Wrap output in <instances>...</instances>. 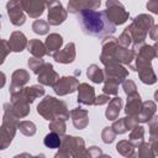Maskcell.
Segmentation results:
<instances>
[{"label":"cell","instance_id":"1","mask_svg":"<svg viewBox=\"0 0 158 158\" xmlns=\"http://www.w3.org/2000/svg\"><path fill=\"white\" fill-rule=\"evenodd\" d=\"M79 25L85 35L106 38L110 37L116 31V26H114L106 17L104 11L98 10H86L78 14Z\"/></svg>","mask_w":158,"mask_h":158},{"label":"cell","instance_id":"2","mask_svg":"<svg viewBox=\"0 0 158 158\" xmlns=\"http://www.w3.org/2000/svg\"><path fill=\"white\" fill-rule=\"evenodd\" d=\"M101 48L102 49L100 54V60L104 65H106L107 63H114V62L130 65L135 59L133 51L121 47L117 43V38H114L111 36L104 38Z\"/></svg>","mask_w":158,"mask_h":158},{"label":"cell","instance_id":"3","mask_svg":"<svg viewBox=\"0 0 158 158\" xmlns=\"http://www.w3.org/2000/svg\"><path fill=\"white\" fill-rule=\"evenodd\" d=\"M37 112L48 121H52L54 118H63L67 121L69 118L67 104L63 100L56 99L54 96L49 95L44 96V99H42V101L37 105Z\"/></svg>","mask_w":158,"mask_h":158},{"label":"cell","instance_id":"4","mask_svg":"<svg viewBox=\"0 0 158 158\" xmlns=\"http://www.w3.org/2000/svg\"><path fill=\"white\" fill-rule=\"evenodd\" d=\"M153 25H154V19L152 16L141 14L133 19L132 23L128 25L125 28V31L130 35L133 44H139V43H144V40Z\"/></svg>","mask_w":158,"mask_h":158},{"label":"cell","instance_id":"5","mask_svg":"<svg viewBox=\"0 0 158 158\" xmlns=\"http://www.w3.org/2000/svg\"><path fill=\"white\" fill-rule=\"evenodd\" d=\"M19 122V118H16L9 110L4 109L2 125L0 127V151L6 149L12 142V138L17 131Z\"/></svg>","mask_w":158,"mask_h":158},{"label":"cell","instance_id":"6","mask_svg":"<svg viewBox=\"0 0 158 158\" xmlns=\"http://www.w3.org/2000/svg\"><path fill=\"white\" fill-rule=\"evenodd\" d=\"M104 12H105L107 20L114 26L125 23L130 17V14H128V11H126L125 6L120 1H115V0L106 1V10H104Z\"/></svg>","mask_w":158,"mask_h":158},{"label":"cell","instance_id":"7","mask_svg":"<svg viewBox=\"0 0 158 158\" xmlns=\"http://www.w3.org/2000/svg\"><path fill=\"white\" fill-rule=\"evenodd\" d=\"M44 95V88L42 85H32V86H23L20 91L11 95L10 101H23L27 104H32L37 98Z\"/></svg>","mask_w":158,"mask_h":158},{"label":"cell","instance_id":"8","mask_svg":"<svg viewBox=\"0 0 158 158\" xmlns=\"http://www.w3.org/2000/svg\"><path fill=\"white\" fill-rule=\"evenodd\" d=\"M46 6H48L47 22L49 26H58L65 21L68 12L60 1H48L46 2Z\"/></svg>","mask_w":158,"mask_h":158},{"label":"cell","instance_id":"9","mask_svg":"<svg viewBox=\"0 0 158 158\" xmlns=\"http://www.w3.org/2000/svg\"><path fill=\"white\" fill-rule=\"evenodd\" d=\"M79 86V80L75 75H65L57 80V83L53 85V90L57 95L63 96L74 93Z\"/></svg>","mask_w":158,"mask_h":158},{"label":"cell","instance_id":"10","mask_svg":"<svg viewBox=\"0 0 158 158\" xmlns=\"http://www.w3.org/2000/svg\"><path fill=\"white\" fill-rule=\"evenodd\" d=\"M105 79L116 81L117 84L123 83L128 77V70L120 63H107L104 69Z\"/></svg>","mask_w":158,"mask_h":158},{"label":"cell","instance_id":"11","mask_svg":"<svg viewBox=\"0 0 158 158\" xmlns=\"http://www.w3.org/2000/svg\"><path fill=\"white\" fill-rule=\"evenodd\" d=\"M84 148H85V142L81 137H74V136H68V135L62 136L59 149L65 151L70 156H74L75 153H78L79 151Z\"/></svg>","mask_w":158,"mask_h":158},{"label":"cell","instance_id":"12","mask_svg":"<svg viewBox=\"0 0 158 158\" xmlns=\"http://www.w3.org/2000/svg\"><path fill=\"white\" fill-rule=\"evenodd\" d=\"M6 10H7V15L10 19V22L14 26H22L26 21V16L23 14V10L21 7L20 1L16 0H11L6 2Z\"/></svg>","mask_w":158,"mask_h":158},{"label":"cell","instance_id":"13","mask_svg":"<svg viewBox=\"0 0 158 158\" xmlns=\"http://www.w3.org/2000/svg\"><path fill=\"white\" fill-rule=\"evenodd\" d=\"M101 5L100 0H70L68 2L67 12L79 14L86 10H96Z\"/></svg>","mask_w":158,"mask_h":158},{"label":"cell","instance_id":"14","mask_svg":"<svg viewBox=\"0 0 158 158\" xmlns=\"http://www.w3.org/2000/svg\"><path fill=\"white\" fill-rule=\"evenodd\" d=\"M59 79V75L58 73L53 69V65L51 63H44L43 68L41 69V72L37 74V80L38 83L43 86V85H47V86H52L57 83V80Z\"/></svg>","mask_w":158,"mask_h":158},{"label":"cell","instance_id":"15","mask_svg":"<svg viewBox=\"0 0 158 158\" xmlns=\"http://www.w3.org/2000/svg\"><path fill=\"white\" fill-rule=\"evenodd\" d=\"M30 80V73L26 69H16L11 75V84H10V95L20 91Z\"/></svg>","mask_w":158,"mask_h":158},{"label":"cell","instance_id":"16","mask_svg":"<svg viewBox=\"0 0 158 158\" xmlns=\"http://www.w3.org/2000/svg\"><path fill=\"white\" fill-rule=\"evenodd\" d=\"M22 10L32 19H38L46 7V2L40 0H21L20 1Z\"/></svg>","mask_w":158,"mask_h":158},{"label":"cell","instance_id":"17","mask_svg":"<svg viewBox=\"0 0 158 158\" xmlns=\"http://www.w3.org/2000/svg\"><path fill=\"white\" fill-rule=\"evenodd\" d=\"M75 44L73 42H69L68 44H65V47L63 49L57 51L56 53H53V58L56 62L62 63V64H69L73 63L75 59Z\"/></svg>","mask_w":158,"mask_h":158},{"label":"cell","instance_id":"18","mask_svg":"<svg viewBox=\"0 0 158 158\" xmlns=\"http://www.w3.org/2000/svg\"><path fill=\"white\" fill-rule=\"evenodd\" d=\"M78 102L81 105H94L95 101V90L88 83H81L78 86Z\"/></svg>","mask_w":158,"mask_h":158},{"label":"cell","instance_id":"19","mask_svg":"<svg viewBox=\"0 0 158 158\" xmlns=\"http://www.w3.org/2000/svg\"><path fill=\"white\" fill-rule=\"evenodd\" d=\"M70 117L74 127L78 130H84L89 123V111L86 109L75 107L70 110Z\"/></svg>","mask_w":158,"mask_h":158},{"label":"cell","instance_id":"20","mask_svg":"<svg viewBox=\"0 0 158 158\" xmlns=\"http://www.w3.org/2000/svg\"><path fill=\"white\" fill-rule=\"evenodd\" d=\"M7 43L12 52H22L27 47V38L21 31H14L10 35Z\"/></svg>","mask_w":158,"mask_h":158},{"label":"cell","instance_id":"21","mask_svg":"<svg viewBox=\"0 0 158 158\" xmlns=\"http://www.w3.org/2000/svg\"><path fill=\"white\" fill-rule=\"evenodd\" d=\"M156 111H157V105L154 101L152 100H147L144 102H142V107L141 111L137 115V120L141 123L148 122L153 116H156Z\"/></svg>","mask_w":158,"mask_h":158},{"label":"cell","instance_id":"22","mask_svg":"<svg viewBox=\"0 0 158 158\" xmlns=\"http://www.w3.org/2000/svg\"><path fill=\"white\" fill-rule=\"evenodd\" d=\"M142 107V100L138 93L127 96V102L125 107V112L127 116H137Z\"/></svg>","mask_w":158,"mask_h":158},{"label":"cell","instance_id":"23","mask_svg":"<svg viewBox=\"0 0 158 158\" xmlns=\"http://www.w3.org/2000/svg\"><path fill=\"white\" fill-rule=\"evenodd\" d=\"M63 44V37L58 33H51L47 36L44 46L47 49V56H53V53H56L57 51L60 49Z\"/></svg>","mask_w":158,"mask_h":158},{"label":"cell","instance_id":"24","mask_svg":"<svg viewBox=\"0 0 158 158\" xmlns=\"http://www.w3.org/2000/svg\"><path fill=\"white\" fill-rule=\"evenodd\" d=\"M109 106L105 111V116L107 120L110 121H115L118 115H120V111L122 109V99L120 96H115L114 99H111L109 102Z\"/></svg>","mask_w":158,"mask_h":158},{"label":"cell","instance_id":"25","mask_svg":"<svg viewBox=\"0 0 158 158\" xmlns=\"http://www.w3.org/2000/svg\"><path fill=\"white\" fill-rule=\"evenodd\" d=\"M27 51L35 58H42L43 56H47V49H46L44 43L37 38H32L27 42Z\"/></svg>","mask_w":158,"mask_h":158},{"label":"cell","instance_id":"26","mask_svg":"<svg viewBox=\"0 0 158 158\" xmlns=\"http://www.w3.org/2000/svg\"><path fill=\"white\" fill-rule=\"evenodd\" d=\"M148 126H149V135H151L149 144L152 149L154 151V153L157 154L158 153V117L157 115L153 116L148 121Z\"/></svg>","mask_w":158,"mask_h":158},{"label":"cell","instance_id":"27","mask_svg":"<svg viewBox=\"0 0 158 158\" xmlns=\"http://www.w3.org/2000/svg\"><path fill=\"white\" fill-rule=\"evenodd\" d=\"M86 75H88V78H89L93 83H95V84H100V83H102L104 79H105L104 70H102L101 68H99V65H96V64H91V65L88 67V69H86Z\"/></svg>","mask_w":158,"mask_h":158},{"label":"cell","instance_id":"28","mask_svg":"<svg viewBox=\"0 0 158 158\" xmlns=\"http://www.w3.org/2000/svg\"><path fill=\"white\" fill-rule=\"evenodd\" d=\"M128 141L133 144V147H138L139 144H142L144 142V127L138 125L135 128H132Z\"/></svg>","mask_w":158,"mask_h":158},{"label":"cell","instance_id":"29","mask_svg":"<svg viewBox=\"0 0 158 158\" xmlns=\"http://www.w3.org/2000/svg\"><path fill=\"white\" fill-rule=\"evenodd\" d=\"M135 148H136V147H133V144H132L130 141H127V139H121V141H118V143L116 144V151H117L121 156H123V157H126V158L132 157V156L135 154Z\"/></svg>","mask_w":158,"mask_h":158},{"label":"cell","instance_id":"30","mask_svg":"<svg viewBox=\"0 0 158 158\" xmlns=\"http://www.w3.org/2000/svg\"><path fill=\"white\" fill-rule=\"evenodd\" d=\"M48 128L51 130V132H54L57 135H59L60 137L65 133V130H67V125H65V120L63 118H54L49 122V126Z\"/></svg>","mask_w":158,"mask_h":158},{"label":"cell","instance_id":"31","mask_svg":"<svg viewBox=\"0 0 158 158\" xmlns=\"http://www.w3.org/2000/svg\"><path fill=\"white\" fill-rule=\"evenodd\" d=\"M60 141L62 137L54 132H49L48 135H46V137L43 138V143L47 148L54 149V148H59L60 147Z\"/></svg>","mask_w":158,"mask_h":158},{"label":"cell","instance_id":"32","mask_svg":"<svg viewBox=\"0 0 158 158\" xmlns=\"http://www.w3.org/2000/svg\"><path fill=\"white\" fill-rule=\"evenodd\" d=\"M17 130H20V132L27 137H31L36 133L37 128H36V125L32 122V121H20L19 122V126H17Z\"/></svg>","mask_w":158,"mask_h":158},{"label":"cell","instance_id":"33","mask_svg":"<svg viewBox=\"0 0 158 158\" xmlns=\"http://www.w3.org/2000/svg\"><path fill=\"white\" fill-rule=\"evenodd\" d=\"M32 31L40 36L42 35H47L49 32V25L46 20H35L32 23Z\"/></svg>","mask_w":158,"mask_h":158},{"label":"cell","instance_id":"34","mask_svg":"<svg viewBox=\"0 0 158 158\" xmlns=\"http://www.w3.org/2000/svg\"><path fill=\"white\" fill-rule=\"evenodd\" d=\"M156 153L152 149L151 144L147 142H143L142 144L138 146V154L137 158H156Z\"/></svg>","mask_w":158,"mask_h":158},{"label":"cell","instance_id":"35","mask_svg":"<svg viewBox=\"0 0 158 158\" xmlns=\"http://www.w3.org/2000/svg\"><path fill=\"white\" fill-rule=\"evenodd\" d=\"M104 86H102V93L106 95H116L117 90H118V84L116 81L109 80V79H104Z\"/></svg>","mask_w":158,"mask_h":158},{"label":"cell","instance_id":"36","mask_svg":"<svg viewBox=\"0 0 158 158\" xmlns=\"http://www.w3.org/2000/svg\"><path fill=\"white\" fill-rule=\"evenodd\" d=\"M44 63H46V62H44L42 58H35V57L30 58V59H28V62H27V64H28L30 69H31L35 74H38V73L41 72V69L43 68Z\"/></svg>","mask_w":158,"mask_h":158},{"label":"cell","instance_id":"37","mask_svg":"<svg viewBox=\"0 0 158 158\" xmlns=\"http://www.w3.org/2000/svg\"><path fill=\"white\" fill-rule=\"evenodd\" d=\"M112 131L116 133V135H122L125 132H127V127H126V123H125V118H118V120H115L112 126H111Z\"/></svg>","mask_w":158,"mask_h":158},{"label":"cell","instance_id":"38","mask_svg":"<svg viewBox=\"0 0 158 158\" xmlns=\"http://www.w3.org/2000/svg\"><path fill=\"white\" fill-rule=\"evenodd\" d=\"M101 138H102V142L106 143V144H110L115 141L116 138V133L112 131L111 127H105L101 132Z\"/></svg>","mask_w":158,"mask_h":158},{"label":"cell","instance_id":"39","mask_svg":"<svg viewBox=\"0 0 158 158\" xmlns=\"http://www.w3.org/2000/svg\"><path fill=\"white\" fill-rule=\"evenodd\" d=\"M122 89H123V91H125V94H126L127 96L133 95V94L137 93V86H136L135 81L131 80V79H126V80L122 83Z\"/></svg>","mask_w":158,"mask_h":158},{"label":"cell","instance_id":"40","mask_svg":"<svg viewBox=\"0 0 158 158\" xmlns=\"http://www.w3.org/2000/svg\"><path fill=\"white\" fill-rule=\"evenodd\" d=\"M11 52L9 43L6 40H0V65L5 62V58L7 57V54Z\"/></svg>","mask_w":158,"mask_h":158},{"label":"cell","instance_id":"41","mask_svg":"<svg viewBox=\"0 0 158 158\" xmlns=\"http://www.w3.org/2000/svg\"><path fill=\"white\" fill-rule=\"evenodd\" d=\"M117 43H118L121 47H123V48H128L130 44L132 43V40H131L130 35H128L125 30H123V32L118 36V38H117Z\"/></svg>","mask_w":158,"mask_h":158},{"label":"cell","instance_id":"42","mask_svg":"<svg viewBox=\"0 0 158 158\" xmlns=\"http://www.w3.org/2000/svg\"><path fill=\"white\" fill-rule=\"evenodd\" d=\"M123 118H125V123H126L127 131H131L132 128H135L136 126H138L137 116H126V117H123Z\"/></svg>","mask_w":158,"mask_h":158},{"label":"cell","instance_id":"43","mask_svg":"<svg viewBox=\"0 0 158 158\" xmlns=\"http://www.w3.org/2000/svg\"><path fill=\"white\" fill-rule=\"evenodd\" d=\"M88 153L90 154V158H99L101 154H102V149L100 147H96V146H91L89 147L88 149Z\"/></svg>","mask_w":158,"mask_h":158},{"label":"cell","instance_id":"44","mask_svg":"<svg viewBox=\"0 0 158 158\" xmlns=\"http://www.w3.org/2000/svg\"><path fill=\"white\" fill-rule=\"evenodd\" d=\"M110 95H106V94H101L99 96L95 98V101H94V105L96 106H100V105H104V104H107L110 101Z\"/></svg>","mask_w":158,"mask_h":158},{"label":"cell","instance_id":"45","mask_svg":"<svg viewBox=\"0 0 158 158\" xmlns=\"http://www.w3.org/2000/svg\"><path fill=\"white\" fill-rule=\"evenodd\" d=\"M147 9L154 14H158V1H149L147 2Z\"/></svg>","mask_w":158,"mask_h":158},{"label":"cell","instance_id":"46","mask_svg":"<svg viewBox=\"0 0 158 158\" xmlns=\"http://www.w3.org/2000/svg\"><path fill=\"white\" fill-rule=\"evenodd\" d=\"M72 158H90V154H89L88 151L84 148V149L79 151L78 153H75L74 156H72Z\"/></svg>","mask_w":158,"mask_h":158},{"label":"cell","instance_id":"47","mask_svg":"<svg viewBox=\"0 0 158 158\" xmlns=\"http://www.w3.org/2000/svg\"><path fill=\"white\" fill-rule=\"evenodd\" d=\"M54 158H72V156L69 153H67L65 151L58 148V152L54 154Z\"/></svg>","mask_w":158,"mask_h":158},{"label":"cell","instance_id":"48","mask_svg":"<svg viewBox=\"0 0 158 158\" xmlns=\"http://www.w3.org/2000/svg\"><path fill=\"white\" fill-rule=\"evenodd\" d=\"M157 32H158V26L157 25H153L152 28L149 30V37L153 40V41H157Z\"/></svg>","mask_w":158,"mask_h":158},{"label":"cell","instance_id":"49","mask_svg":"<svg viewBox=\"0 0 158 158\" xmlns=\"http://www.w3.org/2000/svg\"><path fill=\"white\" fill-rule=\"evenodd\" d=\"M5 83H6V75L2 72H0V89L5 85Z\"/></svg>","mask_w":158,"mask_h":158},{"label":"cell","instance_id":"50","mask_svg":"<svg viewBox=\"0 0 158 158\" xmlns=\"http://www.w3.org/2000/svg\"><path fill=\"white\" fill-rule=\"evenodd\" d=\"M30 157H31L30 153H27V152H22V153H20V154H16L14 158H30Z\"/></svg>","mask_w":158,"mask_h":158},{"label":"cell","instance_id":"51","mask_svg":"<svg viewBox=\"0 0 158 158\" xmlns=\"http://www.w3.org/2000/svg\"><path fill=\"white\" fill-rule=\"evenodd\" d=\"M30 158H46V156H44V153H40V154H37V156H31Z\"/></svg>","mask_w":158,"mask_h":158},{"label":"cell","instance_id":"52","mask_svg":"<svg viewBox=\"0 0 158 158\" xmlns=\"http://www.w3.org/2000/svg\"><path fill=\"white\" fill-rule=\"evenodd\" d=\"M99 158H112V157H111V156H109V154H104V153H102Z\"/></svg>","mask_w":158,"mask_h":158},{"label":"cell","instance_id":"53","mask_svg":"<svg viewBox=\"0 0 158 158\" xmlns=\"http://www.w3.org/2000/svg\"><path fill=\"white\" fill-rule=\"evenodd\" d=\"M128 158H137V157H135V156H132V157H128Z\"/></svg>","mask_w":158,"mask_h":158},{"label":"cell","instance_id":"54","mask_svg":"<svg viewBox=\"0 0 158 158\" xmlns=\"http://www.w3.org/2000/svg\"><path fill=\"white\" fill-rule=\"evenodd\" d=\"M0 19H1V15H0ZM0 26H1V25H0Z\"/></svg>","mask_w":158,"mask_h":158}]
</instances>
